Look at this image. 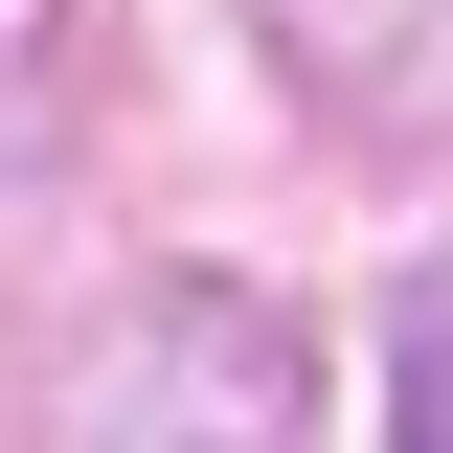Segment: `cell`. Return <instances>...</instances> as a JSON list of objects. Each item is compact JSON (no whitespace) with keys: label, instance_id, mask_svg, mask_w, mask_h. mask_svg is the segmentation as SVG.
Here are the masks:
<instances>
[{"label":"cell","instance_id":"1","mask_svg":"<svg viewBox=\"0 0 453 453\" xmlns=\"http://www.w3.org/2000/svg\"><path fill=\"white\" fill-rule=\"evenodd\" d=\"M46 453H318V340L250 273H136L46 363Z\"/></svg>","mask_w":453,"mask_h":453},{"label":"cell","instance_id":"2","mask_svg":"<svg viewBox=\"0 0 453 453\" xmlns=\"http://www.w3.org/2000/svg\"><path fill=\"white\" fill-rule=\"evenodd\" d=\"M386 453H453V273L386 295Z\"/></svg>","mask_w":453,"mask_h":453}]
</instances>
